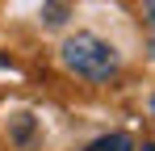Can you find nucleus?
Segmentation results:
<instances>
[{
    "mask_svg": "<svg viewBox=\"0 0 155 151\" xmlns=\"http://www.w3.org/2000/svg\"><path fill=\"white\" fill-rule=\"evenodd\" d=\"M151 109H155V97H151Z\"/></svg>",
    "mask_w": 155,
    "mask_h": 151,
    "instance_id": "7",
    "label": "nucleus"
},
{
    "mask_svg": "<svg viewBox=\"0 0 155 151\" xmlns=\"http://www.w3.org/2000/svg\"><path fill=\"white\" fill-rule=\"evenodd\" d=\"M67 21V8H63V4H51V8H46V25H63Z\"/></svg>",
    "mask_w": 155,
    "mask_h": 151,
    "instance_id": "3",
    "label": "nucleus"
},
{
    "mask_svg": "<svg viewBox=\"0 0 155 151\" xmlns=\"http://www.w3.org/2000/svg\"><path fill=\"white\" fill-rule=\"evenodd\" d=\"M84 151H134V139H130L126 130H113V134H101V139H92Z\"/></svg>",
    "mask_w": 155,
    "mask_h": 151,
    "instance_id": "2",
    "label": "nucleus"
},
{
    "mask_svg": "<svg viewBox=\"0 0 155 151\" xmlns=\"http://www.w3.org/2000/svg\"><path fill=\"white\" fill-rule=\"evenodd\" d=\"M147 29H151V50H155V8H151V17H147Z\"/></svg>",
    "mask_w": 155,
    "mask_h": 151,
    "instance_id": "4",
    "label": "nucleus"
},
{
    "mask_svg": "<svg viewBox=\"0 0 155 151\" xmlns=\"http://www.w3.org/2000/svg\"><path fill=\"white\" fill-rule=\"evenodd\" d=\"M143 4H151V8H155V0H143Z\"/></svg>",
    "mask_w": 155,
    "mask_h": 151,
    "instance_id": "6",
    "label": "nucleus"
},
{
    "mask_svg": "<svg viewBox=\"0 0 155 151\" xmlns=\"http://www.w3.org/2000/svg\"><path fill=\"white\" fill-rule=\"evenodd\" d=\"M59 55H63V67H67V72L84 76V80H92V84L113 80L117 67H122L113 42H105V38H97V34H71Z\"/></svg>",
    "mask_w": 155,
    "mask_h": 151,
    "instance_id": "1",
    "label": "nucleus"
},
{
    "mask_svg": "<svg viewBox=\"0 0 155 151\" xmlns=\"http://www.w3.org/2000/svg\"><path fill=\"white\" fill-rule=\"evenodd\" d=\"M143 151H155V143H147V147H143Z\"/></svg>",
    "mask_w": 155,
    "mask_h": 151,
    "instance_id": "5",
    "label": "nucleus"
}]
</instances>
